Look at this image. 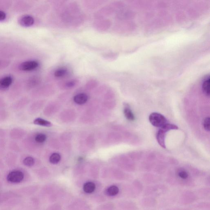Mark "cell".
Wrapping results in <instances>:
<instances>
[{
  "label": "cell",
  "instance_id": "6da1fadb",
  "mask_svg": "<svg viewBox=\"0 0 210 210\" xmlns=\"http://www.w3.org/2000/svg\"><path fill=\"white\" fill-rule=\"evenodd\" d=\"M178 127L176 125L173 124H165L164 126L160 128L156 133V139L159 144L163 148H166L165 143V139L166 136L167 132L172 130H177Z\"/></svg>",
  "mask_w": 210,
  "mask_h": 210
},
{
  "label": "cell",
  "instance_id": "7a4b0ae2",
  "mask_svg": "<svg viewBox=\"0 0 210 210\" xmlns=\"http://www.w3.org/2000/svg\"><path fill=\"white\" fill-rule=\"evenodd\" d=\"M149 121L154 126L161 128L168 123L166 117L161 114L157 112H153L149 116Z\"/></svg>",
  "mask_w": 210,
  "mask_h": 210
},
{
  "label": "cell",
  "instance_id": "3957f363",
  "mask_svg": "<svg viewBox=\"0 0 210 210\" xmlns=\"http://www.w3.org/2000/svg\"><path fill=\"white\" fill-rule=\"evenodd\" d=\"M24 178V174L20 170L11 172L7 176V180L9 182L17 183L21 182Z\"/></svg>",
  "mask_w": 210,
  "mask_h": 210
},
{
  "label": "cell",
  "instance_id": "277c9868",
  "mask_svg": "<svg viewBox=\"0 0 210 210\" xmlns=\"http://www.w3.org/2000/svg\"><path fill=\"white\" fill-rule=\"evenodd\" d=\"M38 65V63L36 61H28L22 63L20 69L25 71H32L37 68Z\"/></svg>",
  "mask_w": 210,
  "mask_h": 210
},
{
  "label": "cell",
  "instance_id": "5b68a950",
  "mask_svg": "<svg viewBox=\"0 0 210 210\" xmlns=\"http://www.w3.org/2000/svg\"><path fill=\"white\" fill-rule=\"evenodd\" d=\"M12 82V78L10 76H7L0 79V90L7 89Z\"/></svg>",
  "mask_w": 210,
  "mask_h": 210
},
{
  "label": "cell",
  "instance_id": "8992f818",
  "mask_svg": "<svg viewBox=\"0 0 210 210\" xmlns=\"http://www.w3.org/2000/svg\"><path fill=\"white\" fill-rule=\"evenodd\" d=\"M34 20L31 16H23L20 20V23L21 26L23 27H29L33 25L34 23Z\"/></svg>",
  "mask_w": 210,
  "mask_h": 210
},
{
  "label": "cell",
  "instance_id": "52a82bcc",
  "mask_svg": "<svg viewBox=\"0 0 210 210\" xmlns=\"http://www.w3.org/2000/svg\"><path fill=\"white\" fill-rule=\"evenodd\" d=\"M203 92L206 96L210 95V77L209 76H206L203 80L202 84Z\"/></svg>",
  "mask_w": 210,
  "mask_h": 210
},
{
  "label": "cell",
  "instance_id": "ba28073f",
  "mask_svg": "<svg viewBox=\"0 0 210 210\" xmlns=\"http://www.w3.org/2000/svg\"><path fill=\"white\" fill-rule=\"evenodd\" d=\"M88 100V96L85 94H79L76 95L73 98L75 102L79 105L85 104Z\"/></svg>",
  "mask_w": 210,
  "mask_h": 210
},
{
  "label": "cell",
  "instance_id": "9c48e42d",
  "mask_svg": "<svg viewBox=\"0 0 210 210\" xmlns=\"http://www.w3.org/2000/svg\"><path fill=\"white\" fill-rule=\"evenodd\" d=\"M124 113L126 118L128 120L133 121L135 120V116L131 109L127 104H124Z\"/></svg>",
  "mask_w": 210,
  "mask_h": 210
},
{
  "label": "cell",
  "instance_id": "30bf717a",
  "mask_svg": "<svg viewBox=\"0 0 210 210\" xmlns=\"http://www.w3.org/2000/svg\"><path fill=\"white\" fill-rule=\"evenodd\" d=\"M34 123L36 125L45 127L52 126V124L49 121L46 120L41 118L35 119L34 121Z\"/></svg>",
  "mask_w": 210,
  "mask_h": 210
},
{
  "label": "cell",
  "instance_id": "8fae6325",
  "mask_svg": "<svg viewBox=\"0 0 210 210\" xmlns=\"http://www.w3.org/2000/svg\"><path fill=\"white\" fill-rule=\"evenodd\" d=\"M95 189V185L93 183L89 182L86 183L84 186V190L85 193H91L94 191Z\"/></svg>",
  "mask_w": 210,
  "mask_h": 210
},
{
  "label": "cell",
  "instance_id": "7c38bea8",
  "mask_svg": "<svg viewBox=\"0 0 210 210\" xmlns=\"http://www.w3.org/2000/svg\"><path fill=\"white\" fill-rule=\"evenodd\" d=\"M119 191L118 187L117 186H113L109 187L105 191V193L107 195L113 196L118 194Z\"/></svg>",
  "mask_w": 210,
  "mask_h": 210
},
{
  "label": "cell",
  "instance_id": "4fadbf2b",
  "mask_svg": "<svg viewBox=\"0 0 210 210\" xmlns=\"http://www.w3.org/2000/svg\"><path fill=\"white\" fill-rule=\"evenodd\" d=\"M61 159V156L59 154L54 153L49 158V161L51 163L56 164L59 163Z\"/></svg>",
  "mask_w": 210,
  "mask_h": 210
},
{
  "label": "cell",
  "instance_id": "5bb4252c",
  "mask_svg": "<svg viewBox=\"0 0 210 210\" xmlns=\"http://www.w3.org/2000/svg\"><path fill=\"white\" fill-rule=\"evenodd\" d=\"M23 164L26 166L30 167L33 166L35 163V160L31 156H28L23 159Z\"/></svg>",
  "mask_w": 210,
  "mask_h": 210
},
{
  "label": "cell",
  "instance_id": "9a60e30c",
  "mask_svg": "<svg viewBox=\"0 0 210 210\" xmlns=\"http://www.w3.org/2000/svg\"><path fill=\"white\" fill-rule=\"evenodd\" d=\"M47 139V136L43 133H40L37 135L35 137V141L39 143H42Z\"/></svg>",
  "mask_w": 210,
  "mask_h": 210
},
{
  "label": "cell",
  "instance_id": "2e32d148",
  "mask_svg": "<svg viewBox=\"0 0 210 210\" xmlns=\"http://www.w3.org/2000/svg\"><path fill=\"white\" fill-rule=\"evenodd\" d=\"M67 73V69H60L57 70L55 72L54 75L55 77H61L65 75Z\"/></svg>",
  "mask_w": 210,
  "mask_h": 210
},
{
  "label": "cell",
  "instance_id": "e0dca14e",
  "mask_svg": "<svg viewBox=\"0 0 210 210\" xmlns=\"http://www.w3.org/2000/svg\"><path fill=\"white\" fill-rule=\"evenodd\" d=\"M204 129L206 131H210V118L209 117H206L204 119L203 122Z\"/></svg>",
  "mask_w": 210,
  "mask_h": 210
},
{
  "label": "cell",
  "instance_id": "ac0fdd59",
  "mask_svg": "<svg viewBox=\"0 0 210 210\" xmlns=\"http://www.w3.org/2000/svg\"><path fill=\"white\" fill-rule=\"evenodd\" d=\"M178 175L181 178L184 179V180L187 179L188 176L187 172L183 170L179 172Z\"/></svg>",
  "mask_w": 210,
  "mask_h": 210
},
{
  "label": "cell",
  "instance_id": "d6986e66",
  "mask_svg": "<svg viewBox=\"0 0 210 210\" xmlns=\"http://www.w3.org/2000/svg\"><path fill=\"white\" fill-rule=\"evenodd\" d=\"M6 18L5 13L2 11H0V21H3Z\"/></svg>",
  "mask_w": 210,
  "mask_h": 210
},
{
  "label": "cell",
  "instance_id": "ffe728a7",
  "mask_svg": "<svg viewBox=\"0 0 210 210\" xmlns=\"http://www.w3.org/2000/svg\"><path fill=\"white\" fill-rule=\"evenodd\" d=\"M75 85V82L74 81H70L67 83V86L69 87H71L74 86Z\"/></svg>",
  "mask_w": 210,
  "mask_h": 210
}]
</instances>
